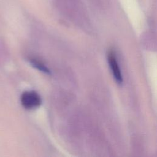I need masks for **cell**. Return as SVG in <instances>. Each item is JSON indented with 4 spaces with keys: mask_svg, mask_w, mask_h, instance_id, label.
<instances>
[{
    "mask_svg": "<svg viewBox=\"0 0 157 157\" xmlns=\"http://www.w3.org/2000/svg\"><path fill=\"white\" fill-rule=\"evenodd\" d=\"M20 101L23 107L28 110L37 108L42 103L40 96L34 91H28L23 93Z\"/></svg>",
    "mask_w": 157,
    "mask_h": 157,
    "instance_id": "obj_1",
    "label": "cell"
},
{
    "mask_svg": "<svg viewBox=\"0 0 157 157\" xmlns=\"http://www.w3.org/2000/svg\"><path fill=\"white\" fill-rule=\"evenodd\" d=\"M107 59L115 80L118 84H121L123 82V77L119 66L116 59L115 53L113 50L109 51L107 55Z\"/></svg>",
    "mask_w": 157,
    "mask_h": 157,
    "instance_id": "obj_2",
    "label": "cell"
},
{
    "mask_svg": "<svg viewBox=\"0 0 157 157\" xmlns=\"http://www.w3.org/2000/svg\"><path fill=\"white\" fill-rule=\"evenodd\" d=\"M29 62L33 67H34L37 68V69L42 71L43 72L46 73L47 74H49L50 73L49 69L41 61H40L39 60H37L34 58H31V59H30Z\"/></svg>",
    "mask_w": 157,
    "mask_h": 157,
    "instance_id": "obj_3",
    "label": "cell"
}]
</instances>
